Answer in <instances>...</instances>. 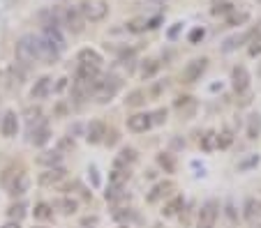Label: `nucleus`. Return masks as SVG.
Here are the masks:
<instances>
[{
    "label": "nucleus",
    "mask_w": 261,
    "mask_h": 228,
    "mask_svg": "<svg viewBox=\"0 0 261 228\" xmlns=\"http://www.w3.org/2000/svg\"><path fill=\"white\" fill-rule=\"evenodd\" d=\"M121 90V79L114 74H107V76H100V79L93 83V94H95V99L97 101H109V99H114L116 92Z\"/></svg>",
    "instance_id": "f257e3e1"
},
{
    "label": "nucleus",
    "mask_w": 261,
    "mask_h": 228,
    "mask_svg": "<svg viewBox=\"0 0 261 228\" xmlns=\"http://www.w3.org/2000/svg\"><path fill=\"white\" fill-rule=\"evenodd\" d=\"M79 12H81V16H83V21H90V23H100V21L107 19L109 5L104 2V0H86V2H81Z\"/></svg>",
    "instance_id": "f03ea898"
},
{
    "label": "nucleus",
    "mask_w": 261,
    "mask_h": 228,
    "mask_svg": "<svg viewBox=\"0 0 261 228\" xmlns=\"http://www.w3.org/2000/svg\"><path fill=\"white\" fill-rule=\"evenodd\" d=\"M16 60L23 65L37 60V35H23L16 42Z\"/></svg>",
    "instance_id": "7ed1b4c3"
},
{
    "label": "nucleus",
    "mask_w": 261,
    "mask_h": 228,
    "mask_svg": "<svg viewBox=\"0 0 261 228\" xmlns=\"http://www.w3.org/2000/svg\"><path fill=\"white\" fill-rule=\"evenodd\" d=\"M61 23L63 26H67V30H72L74 35H81L83 33V28H86V21H83V16H81L79 7H65L61 12Z\"/></svg>",
    "instance_id": "20e7f679"
},
{
    "label": "nucleus",
    "mask_w": 261,
    "mask_h": 228,
    "mask_svg": "<svg viewBox=\"0 0 261 228\" xmlns=\"http://www.w3.org/2000/svg\"><path fill=\"white\" fill-rule=\"evenodd\" d=\"M206 67H208V58H195V60H190L181 74L183 83H196L201 79V74L206 72Z\"/></svg>",
    "instance_id": "39448f33"
},
{
    "label": "nucleus",
    "mask_w": 261,
    "mask_h": 228,
    "mask_svg": "<svg viewBox=\"0 0 261 228\" xmlns=\"http://www.w3.org/2000/svg\"><path fill=\"white\" fill-rule=\"evenodd\" d=\"M217 201H208L201 205L199 217H196V228H215V219H217Z\"/></svg>",
    "instance_id": "423d86ee"
},
{
    "label": "nucleus",
    "mask_w": 261,
    "mask_h": 228,
    "mask_svg": "<svg viewBox=\"0 0 261 228\" xmlns=\"http://www.w3.org/2000/svg\"><path fill=\"white\" fill-rule=\"evenodd\" d=\"M61 58V51L54 48L44 37H37V60H42L44 65H54Z\"/></svg>",
    "instance_id": "0eeeda50"
},
{
    "label": "nucleus",
    "mask_w": 261,
    "mask_h": 228,
    "mask_svg": "<svg viewBox=\"0 0 261 228\" xmlns=\"http://www.w3.org/2000/svg\"><path fill=\"white\" fill-rule=\"evenodd\" d=\"M42 37H44L54 48H58L61 53L65 51L67 42H65V37H63V33H61V28L58 26H44V35H42Z\"/></svg>",
    "instance_id": "6e6552de"
},
{
    "label": "nucleus",
    "mask_w": 261,
    "mask_h": 228,
    "mask_svg": "<svg viewBox=\"0 0 261 228\" xmlns=\"http://www.w3.org/2000/svg\"><path fill=\"white\" fill-rule=\"evenodd\" d=\"M245 219L252 228H261V203L257 198H250L245 203Z\"/></svg>",
    "instance_id": "1a4fd4ad"
},
{
    "label": "nucleus",
    "mask_w": 261,
    "mask_h": 228,
    "mask_svg": "<svg viewBox=\"0 0 261 228\" xmlns=\"http://www.w3.org/2000/svg\"><path fill=\"white\" fill-rule=\"evenodd\" d=\"M51 90H54V79H51V76H42V79L33 86L30 94H33V99H44V97H49Z\"/></svg>",
    "instance_id": "9d476101"
},
{
    "label": "nucleus",
    "mask_w": 261,
    "mask_h": 228,
    "mask_svg": "<svg viewBox=\"0 0 261 228\" xmlns=\"http://www.w3.org/2000/svg\"><path fill=\"white\" fill-rule=\"evenodd\" d=\"M0 132H2V136H5V138H12V136H16V132H19V120H16V113L7 111L5 118H2V122H0Z\"/></svg>",
    "instance_id": "9b49d317"
},
{
    "label": "nucleus",
    "mask_w": 261,
    "mask_h": 228,
    "mask_svg": "<svg viewBox=\"0 0 261 228\" xmlns=\"http://www.w3.org/2000/svg\"><path fill=\"white\" fill-rule=\"evenodd\" d=\"M104 136H107V127H104V122L95 120L88 125V132H86V141L88 143H102L104 141Z\"/></svg>",
    "instance_id": "f8f14e48"
},
{
    "label": "nucleus",
    "mask_w": 261,
    "mask_h": 228,
    "mask_svg": "<svg viewBox=\"0 0 261 228\" xmlns=\"http://www.w3.org/2000/svg\"><path fill=\"white\" fill-rule=\"evenodd\" d=\"M49 138H51V132L44 122H40L37 127H30V143L33 145H47Z\"/></svg>",
    "instance_id": "ddd939ff"
},
{
    "label": "nucleus",
    "mask_w": 261,
    "mask_h": 228,
    "mask_svg": "<svg viewBox=\"0 0 261 228\" xmlns=\"http://www.w3.org/2000/svg\"><path fill=\"white\" fill-rule=\"evenodd\" d=\"M231 79H234V90L236 92H245L250 86V72L245 67H234V74H231Z\"/></svg>",
    "instance_id": "4468645a"
},
{
    "label": "nucleus",
    "mask_w": 261,
    "mask_h": 228,
    "mask_svg": "<svg viewBox=\"0 0 261 228\" xmlns=\"http://www.w3.org/2000/svg\"><path fill=\"white\" fill-rule=\"evenodd\" d=\"M97 79H100V67H95V65H79V69H76V81L95 83Z\"/></svg>",
    "instance_id": "2eb2a0df"
},
{
    "label": "nucleus",
    "mask_w": 261,
    "mask_h": 228,
    "mask_svg": "<svg viewBox=\"0 0 261 228\" xmlns=\"http://www.w3.org/2000/svg\"><path fill=\"white\" fill-rule=\"evenodd\" d=\"M128 127L132 132H146V129L153 127V122H150V115L148 113H136L128 120Z\"/></svg>",
    "instance_id": "dca6fc26"
},
{
    "label": "nucleus",
    "mask_w": 261,
    "mask_h": 228,
    "mask_svg": "<svg viewBox=\"0 0 261 228\" xmlns=\"http://www.w3.org/2000/svg\"><path fill=\"white\" fill-rule=\"evenodd\" d=\"M174 182H160V184H155L153 189H150V194H148V201L150 203H157L160 198H164V196H169L171 191H174Z\"/></svg>",
    "instance_id": "f3484780"
},
{
    "label": "nucleus",
    "mask_w": 261,
    "mask_h": 228,
    "mask_svg": "<svg viewBox=\"0 0 261 228\" xmlns=\"http://www.w3.org/2000/svg\"><path fill=\"white\" fill-rule=\"evenodd\" d=\"M252 35L255 33H238V35H234V37H229V40H224V44H222V51H224V53H231V51H236L241 44H245Z\"/></svg>",
    "instance_id": "a211bd4d"
},
{
    "label": "nucleus",
    "mask_w": 261,
    "mask_h": 228,
    "mask_svg": "<svg viewBox=\"0 0 261 228\" xmlns=\"http://www.w3.org/2000/svg\"><path fill=\"white\" fill-rule=\"evenodd\" d=\"M76 58H79V65H95V67L102 65V55L97 51H93V48H81Z\"/></svg>",
    "instance_id": "6ab92c4d"
},
{
    "label": "nucleus",
    "mask_w": 261,
    "mask_h": 228,
    "mask_svg": "<svg viewBox=\"0 0 261 228\" xmlns=\"http://www.w3.org/2000/svg\"><path fill=\"white\" fill-rule=\"evenodd\" d=\"M63 178H65V171L56 166V168H51V171L40 175V184H56V182H61Z\"/></svg>",
    "instance_id": "aec40b11"
},
{
    "label": "nucleus",
    "mask_w": 261,
    "mask_h": 228,
    "mask_svg": "<svg viewBox=\"0 0 261 228\" xmlns=\"http://www.w3.org/2000/svg\"><path fill=\"white\" fill-rule=\"evenodd\" d=\"M28 184H30L28 175H26V173H19V175H16V180L9 184V194H12V196L23 194V191H28Z\"/></svg>",
    "instance_id": "412c9836"
},
{
    "label": "nucleus",
    "mask_w": 261,
    "mask_h": 228,
    "mask_svg": "<svg viewBox=\"0 0 261 228\" xmlns=\"http://www.w3.org/2000/svg\"><path fill=\"white\" fill-rule=\"evenodd\" d=\"M176 108H178L183 115H192V113H195V108H196V104H195V99H192V97L183 94V97H178V99H176Z\"/></svg>",
    "instance_id": "4be33fe9"
},
{
    "label": "nucleus",
    "mask_w": 261,
    "mask_h": 228,
    "mask_svg": "<svg viewBox=\"0 0 261 228\" xmlns=\"http://www.w3.org/2000/svg\"><path fill=\"white\" fill-rule=\"evenodd\" d=\"M157 164H160L167 173H174V171H176V159H174V154H171V152L157 154Z\"/></svg>",
    "instance_id": "5701e85b"
},
{
    "label": "nucleus",
    "mask_w": 261,
    "mask_h": 228,
    "mask_svg": "<svg viewBox=\"0 0 261 228\" xmlns=\"http://www.w3.org/2000/svg\"><path fill=\"white\" fill-rule=\"evenodd\" d=\"M61 157H63L61 152H42L37 161H40L42 166H58V164H61Z\"/></svg>",
    "instance_id": "b1692460"
},
{
    "label": "nucleus",
    "mask_w": 261,
    "mask_h": 228,
    "mask_svg": "<svg viewBox=\"0 0 261 228\" xmlns=\"http://www.w3.org/2000/svg\"><path fill=\"white\" fill-rule=\"evenodd\" d=\"M157 69H160V62L157 60H146L141 65V76H143V79H153V76L157 74Z\"/></svg>",
    "instance_id": "393cba45"
},
{
    "label": "nucleus",
    "mask_w": 261,
    "mask_h": 228,
    "mask_svg": "<svg viewBox=\"0 0 261 228\" xmlns=\"http://www.w3.org/2000/svg\"><path fill=\"white\" fill-rule=\"evenodd\" d=\"M250 19V14L245 12V9H241V12H231L229 14V19H227V26H243V23H245V21Z\"/></svg>",
    "instance_id": "a878e982"
},
{
    "label": "nucleus",
    "mask_w": 261,
    "mask_h": 228,
    "mask_svg": "<svg viewBox=\"0 0 261 228\" xmlns=\"http://www.w3.org/2000/svg\"><path fill=\"white\" fill-rule=\"evenodd\" d=\"M128 180H130L128 168H116L114 173H111V184H114V187H121L123 182H128Z\"/></svg>",
    "instance_id": "bb28decb"
},
{
    "label": "nucleus",
    "mask_w": 261,
    "mask_h": 228,
    "mask_svg": "<svg viewBox=\"0 0 261 228\" xmlns=\"http://www.w3.org/2000/svg\"><path fill=\"white\" fill-rule=\"evenodd\" d=\"M128 30H130V33H134V35L146 33V30H148V21L141 19V16H139V19H132V21L128 23Z\"/></svg>",
    "instance_id": "cd10ccee"
},
{
    "label": "nucleus",
    "mask_w": 261,
    "mask_h": 228,
    "mask_svg": "<svg viewBox=\"0 0 261 228\" xmlns=\"http://www.w3.org/2000/svg\"><path fill=\"white\" fill-rule=\"evenodd\" d=\"M201 148L203 150H215L217 148V134H215V132H206V136L201 138Z\"/></svg>",
    "instance_id": "c85d7f7f"
},
{
    "label": "nucleus",
    "mask_w": 261,
    "mask_h": 228,
    "mask_svg": "<svg viewBox=\"0 0 261 228\" xmlns=\"http://www.w3.org/2000/svg\"><path fill=\"white\" fill-rule=\"evenodd\" d=\"M183 205H185V201H183L181 196H178V198H174V201L169 203V205H167L164 210H162V212H164V217H174L176 212H178V210L183 208Z\"/></svg>",
    "instance_id": "c756f323"
},
{
    "label": "nucleus",
    "mask_w": 261,
    "mask_h": 228,
    "mask_svg": "<svg viewBox=\"0 0 261 228\" xmlns=\"http://www.w3.org/2000/svg\"><path fill=\"white\" fill-rule=\"evenodd\" d=\"M51 215H54V212H51V205H49V203H37V205H35V219H49Z\"/></svg>",
    "instance_id": "7c9ffc66"
},
{
    "label": "nucleus",
    "mask_w": 261,
    "mask_h": 228,
    "mask_svg": "<svg viewBox=\"0 0 261 228\" xmlns=\"http://www.w3.org/2000/svg\"><path fill=\"white\" fill-rule=\"evenodd\" d=\"M132 164V161H136V152H134L132 148H125L121 152V157H118V159H116V164H118V166H123V164Z\"/></svg>",
    "instance_id": "2f4dec72"
},
{
    "label": "nucleus",
    "mask_w": 261,
    "mask_h": 228,
    "mask_svg": "<svg viewBox=\"0 0 261 228\" xmlns=\"http://www.w3.org/2000/svg\"><path fill=\"white\" fill-rule=\"evenodd\" d=\"M7 215L19 222V219H23V217H26V205H23V203H19V205H12V208L7 210Z\"/></svg>",
    "instance_id": "473e14b6"
},
{
    "label": "nucleus",
    "mask_w": 261,
    "mask_h": 228,
    "mask_svg": "<svg viewBox=\"0 0 261 228\" xmlns=\"http://www.w3.org/2000/svg\"><path fill=\"white\" fill-rule=\"evenodd\" d=\"M259 129H261L259 115H252V118H250V129H248V136H250V138H257V134H259Z\"/></svg>",
    "instance_id": "72a5a7b5"
},
{
    "label": "nucleus",
    "mask_w": 261,
    "mask_h": 228,
    "mask_svg": "<svg viewBox=\"0 0 261 228\" xmlns=\"http://www.w3.org/2000/svg\"><path fill=\"white\" fill-rule=\"evenodd\" d=\"M236 7L231 5V2H217V5L213 7V14L215 16H220V14H231Z\"/></svg>",
    "instance_id": "f704fd0d"
},
{
    "label": "nucleus",
    "mask_w": 261,
    "mask_h": 228,
    "mask_svg": "<svg viewBox=\"0 0 261 228\" xmlns=\"http://www.w3.org/2000/svg\"><path fill=\"white\" fill-rule=\"evenodd\" d=\"M143 101H146L143 99V92H141V90H134V92L128 97V106H141Z\"/></svg>",
    "instance_id": "c9c22d12"
},
{
    "label": "nucleus",
    "mask_w": 261,
    "mask_h": 228,
    "mask_svg": "<svg viewBox=\"0 0 261 228\" xmlns=\"http://www.w3.org/2000/svg\"><path fill=\"white\" fill-rule=\"evenodd\" d=\"M250 55H252V58H257V55L261 53V35L259 37H255V40H252V44H250Z\"/></svg>",
    "instance_id": "e433bc0d"
},
{
    "label": "nucleus",
    "mask_w": 261,
    "mask_h": 228,
    "mask_svg": "<svg viewBox=\"0 0 261 228\" xmlns=\"http://www.w3.org/2000/svg\"><path fill=\"white\" fill-rule=\"evenodd\" d=\"M164 120H167V111H164V108H160V111H155V113L150 115V122H153V125H162Z\"/></svg>",
    "instance_id": "4c0bfd02"
},
{
    "label": "nucleus",
    "mask_w": 261,
    "mask_h": 228,
    "mask_svg": "<svg viewBox=\"0 0 261 228\" xmlns=\"http://www.w3.org/2000/svg\"><path fill=\"white\" fill-rule=\"evenodd\" d=\"M203 37H206V30H203V28H195V30L190 33V42H192V44H196V42H201V40H203Z\"/></svg>",
    "instance_id": "58836bf2"
},
{
    "label": "nucleus",
    "mask_w": 261,
    "mask_h": 228,
    "mask_svg": "<svg viewBox=\"0 0 261 228\" xmlns=\"http://www.w3.org/2000/svg\"><path fill=\"white\" fill-rule=\"evenodd\" d=\"M229 145H231V134L229 132L217 136V148H229Z\"/></svg>",
    "instance_id": "ea45409f"
},
{
    "label": "nucleus",
    "mask_w": 261,
    "mask_h": 228,
    "mask_svg": "<svg viewBox=\"0 0 261 228\" xmlns=\"http://www.w3.org/2000/svg\"><path fill=\"white\" fill-rule=\"evenodd\" d=\"M257 164H259V157H257V154H252L250 159H245V161H241V164H238V171H245V168H250V166H257Z\"/></svg>",
    "instance_id": "a19ab883"
},
{
    "label": "nucleus",
    "mask_w": 261,
    "mask_h": 228,
    "mask_svg": "<svg viewBox=\"0 0 261 228\" xmlns=\"http://www.w3.org/2000/svg\"><path fill=\"white\" fill-rule=\"evenodd\" d=\"M61 208H63L65 215H74V212H76V203H74V201H63Z\"/></svg>",
    "instance_id": "79ce46f5"
},
{
    "label": "nucleus",
    "mask_w": 261,
    "mask_h": 228,
    "mask_svg": "<svg viewBox=\"0 0 261 228\" xmlns=\"http://www.w3.org/2000/svg\"><path fill=\"white\" fill-rule=\"evenodd\" d=\"M26 115H28V122H33V120H40L42 111H40V108H35V111H33V108H28Z\"/></svg>",
    "instance_id": "37998d69"
},
{
    "label": "nucleus",
    "mask_w": 261,
    "mask_h": 228,
    "mask_svg": "<svg viewBox=\"0 0 261 228\" xmlns=\"http://www.w3.org/2000/svg\"><path fill=\"white\" fill-rule=\"evenodd\" d=\"M183 28V23H174V28H171V30H169V37H171V40H174L176 35H178V30H181Z\"/></svg>",
    "instance_id": "c03bdc74"
},
{
    "label": "nucleus",
    "mask_w": 261,
    "mask_h": 228,
    "mask_svg": "<svg viewBox=\"0 0 261 228\" xmlns=\"http://www.w3.org/2000/svg\"><path fill=\"white\" fill-rule=\"evenodd\" d=\"M130 215H132V212H130V210H128V212H116V219H130Z\"/></svg>",
    "instance_id": "a18cd8bd"
},
{
    "label": "nucleus",
    "mask_w": 261,
    "mask_h": 228,
    "mask_svg": "<svg viewBox=\"0 0 261 228\" xmlns=\"http://www.w3.org/2000/svg\"><path fill=\"white\" fill-rule=\"evenodd\" d=\"M2 228H19V222H9V224H5Z\"/></svg>",
    "instance_id": "49530a36"
},
{
    "label": "nucleus",
    "mask_w": 261,
    "mask_h": 228,
    "mask_svg": "<svg viewBox=\"0 0 261 228\" xmlns=\"http://www.w3.org/2000/svg\"><path fill=\"white\" fill-rule=\"evenodd\" d=\"M155 228H164V226H162V224H157V226H155Z\"/></svg>",
    "instance_id": "de8ad7c7"
},
{
    "label": "nucleus",
    "mask_w": 261,
    "mask_h": 228,
    "mask_svg": "<svg viewBox=\"0 0 261 228\" xmlns=\"http://www.w3.org/2000/svg\"><path fill=\"white\" fill-rule=\"evenodd\" d=\"M123 228H128V226H123Z\"/></svg>",
    "instance_id": "09e8293b"
}]
</instances>
